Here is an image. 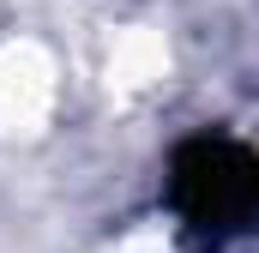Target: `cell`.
<instances>
[{
  "label": "cell",
  "instance_id": "cell-1",
  "mask_svg": "<svg viewBox=\"0 0 259 253\" xmlns=\"http://www.w3.org/2000/svg\"><path fill=\"white\" fill-rule=\"evenodd\" d=\"M169 205L193 247L259 235V151L223 133H199L169 157Z\"/></svg>",
  "mask_w": 259,
  "mask_h": 253
}]
</instances>
